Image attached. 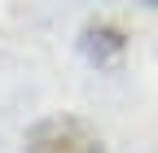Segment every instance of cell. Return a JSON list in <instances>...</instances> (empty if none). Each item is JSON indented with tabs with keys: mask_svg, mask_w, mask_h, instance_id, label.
I'll return each instance as SVG.
<instances>
[{
	"mask_svg": "<svg viewBox=\"0 0 158 153\" xmlns=\"http://www.w3.org/2000/svg\"><path fill=\"white\" fill-rule=\"evenodd\" d=\"M27 153H106V144L79 118H44L27 131Z\"/></svg>",
	"mask_w": 158,
	"mask_h": 153,
	"instance_id": "6da1fadb",
	"label": "cell"
}]
</instances>
